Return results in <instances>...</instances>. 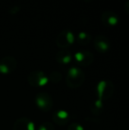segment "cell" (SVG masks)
Returning a JSON list of instances; mask_svg holds the SVG:
<instances>
[{
    "label": "cell",
    "mask_w": 129,
    "mask_h": 130,
    "mask_svg": "<svg viewBox=\"0 0 129 130\" xmlns=\"http://www.w3.org/2000/svg\"><path fill=\"white\" fill-rule=\"evenodd\" d=\"M85 81V74L78 67H71L68 69L66 84L71 88H78L81 87Z\"/></svg>",
    "instance_id": "1"
},
{
    "label": "cell",
    "mask_w": 129,
    "mask_h": 130,
    "mask_svg": "<svg viewBox=\"0 0 129 130\" xmlns=\"http://www.w3.org/2000/svg\"><path fill=\"white\" fill-rule=\"evenodd\" d=\"M97 91L99 100L102 101L108 100L113 94L114 85L110 81L103 80L98 83L97 87Z\"/></svg>",
    "instance_id": "2"
},
{
    "label": "cell",
    "mask_w": 129,
    "mask_h": 130,
    "mask_svg": "<svg viewBox=\"0 0 129 130\" xmlns=\"http://www.w3.org/2000/svg\"><path fill=\"white\" fill-rule=\"evenodd\" d=\"M36 104L40 110L44 112L50 111L53 107V100L52 96L47 92H39L36 96Z\"/></svg>",
    "instance_id": "3"
},
{
    "label": "cell",
    "mask_w": 129,
    "mask_h": 130,
    "mask_svg": "<svg viewBox=\"0 0 129 130\" xmlns=\"http://www.w3.org/2000/svg\"><path fill=\"white\" fill-rule=\"evenodd\" d=\"M75 41L74 34L69 30H64L61 31L56 37V45L62 48V50L67 49Z\"/></svg>",
    "instance_id": "4"
},
{
    "label": "cell",
    "mask_w": 129,
    "mask_h": 130,
    "mask_svg": "<svg viewBox=\"0 0 129 130\" xmlns=\"http://www.w3.org/2000/svg\"><path fill=\"white\" fill-rule=\"evenodd\" d=\"M28 83L33 87H42L49 82L48 77L43 71H33L27 77Z\"/></svg>",
    "instance_id": "5"
},
{
    "label": "cell",
    "mask_w": 129,
    "mask_h": 130,
    "mask_svg": "<svg viewBox=\"0 0 129 130\" xmlns=\"http://www.w3.org/2000/svg\"><path fill=\"white\" fill-rule=\"evenodd\" d=\"M17 67V60L12 56H6L0 60V73L8 75L12 73Z\"/></svg>",
    "instance_id": "6"
},
{
    "label": "cell",
    "mask_w": 129,
    "mask_h": 130,
    "mask_svg": "<svg viewBox=\"0 0 129 130\" xmlns=\"http://www.w3.org/2000/svg\"><path fill=\"white\" fill-rule=\"evenodd\" d=\"M74 57L78 65L84 67L90 66L94 59V54L88 50H82L77 52L75 54Z\"/></svg>",
    "instance_id": "7"
},
{
    "label": "cell",
    "mask_w": 129,
    "mask_h": 130,
    "mask_svg": "<svg viewBox=\"0 0 129 130\" xmlns=\"http://www.w3.org/2000/svg\"><path fill=\"white\" fill-rule=\"evenodd\" d=\"M95 49L100 53H106L110 48V41L104 35H97L94 40Z\"/></svg>",
    "instance_id": "8"
},
{
    "label": "cell",
    "mask_w": 129,
    "mask_h": 130,
    "mask_svg": "<svg viewBox=\"0 0 129 130\" xmlns=\"http://www.w3.org/2000/svg\"><path fill=\"white\" fill-rule=\"evenodd\" d=\"M101 21L105 25L109 27H113L119 24V17L116 13L113 11H106L101 14Z\"/></svg>",
    "instance_id": "9"
},
{
    "label": "cell",
    "mask_w": 129,
    "mask_h": 130,
    "mask_svg": "<svg viewBox=\"0 0 129 130\" xmlns=\"http://www.w3.org/2000/svg\"><path fill=\"white\" fill-rule=\"evenodd\" d=\"M13 130H35V125L29 118L21 117L14 122Z\"/></svg>",
    "instance_id": "10"
},
{
    "label": "cell",
    "mask_w": 129,
    "mask_h": 130,
    "mask_svg": "<svg viewBox=\"0 0 129 130\" xmlns=\"http://www.w3.org/2000/svg\"><path fill=\"white\" fill-rule=\"evenodd\" d=\"M71 117L69 113L65 110H57L52 115L53 122L59 126H65L68 123Z\"/></svg>",
    "instance_id": "11"
},
{
    "label": "cell",
    "mask_w": 129,
    "mask_h": 130,
    "mask_svg": "<svg viewBox=\"0 0 129 130\" xmlns=\"http://www.w3.org/2000/svg\"><path fill=\"white\" fill-rule=\"evenodd\" d=\"M56 61L60 64H68L72 59L71 53L66 49L59 50L56 55Z\"/></svg>",
    "instance_id": "12"
},
{
    "label": "cell",
    "mask_w": 129,
    "mask_h": 130,
    "mask_svg": "<svg viewBox=\"0 0 129 130\" xmlns=\"http://www.w3.org/2000/svg\"><path fill=\"white\" fill-rule=\"evenodd\" d=\"M92 39L90 34L86 32H80L78 35V42L81 45H87L88 44Z\"/></svg>",
    "instance_id": "13"
},
{
    "label": "cell",
    "mask_w": 129,
    "mask_h": 130,
    "mask_svg": "<svg viewBox=\"0 0 129 130\" xmlns=\"http://www.w3.org/2000/svg\"><path fill=\"white\" fill-rule=\"evenodd\" d=\"M90 110H91V112H92L93 114H94V115H100L103 112V101L99 100V99L97 101H96L90 106Z\"/></svg>",
    "instance_id": "14"
},
{
    "label": "cell",
    "mask_w": 129,
    "mask_h": 130,
    "mask_svg": "<svg viewBox=\"0 0 129 130\" xmlns=\"http://www.w3.org/2000/svg\"><path fill=\"white\" fill-rule=\"evenodd\" d=\"M62 79V75L59 72H52L49 76H48V80L49 82H51L52 83L56 84L61 82Z\"/></svg>",
    "instance_id": "15"
},
{
    "label": "cell",
    "mask_w": 129,
    "mask_h": 130,
    "mask_svg": "<svg viewBox=\"0 0 129 130\" xmlns=\"http://www.w3.org/2000/svg\"><path fill=\"white\" fill-rule=\"evenodd\" d=\"M37 130H55V128L52 123L49 122H45L38 127Z\"/></svg>",
    "instance_id": "16"
},
{
    "label": "cell",
    "mask_w": 129,
    "mask_h": 130,
    "mask_svg": "<svg viewBox=\"0 0 129 130\" xmlns=\"http://www.w3.org/2000/svg\"><path fill=\"white\" fill-rule=\"evenodd\" d=\"M68 130H84V128L78 123H72L68 126Z\"/></svg>",
    "instance_id": "17"
},
{
    "label": "cell",
    "mask_w": 129,
    "mask_h": 130,
    "mask_svg": "<svg viewBox=\"0 0 129 130\" xmlns=\"http://www.w3.org/2000/svg\"><path fill=\"white\" fill-rule=\"evenodd\" d=\"M19 10H20V7H18V6H13L11 8V10H9V13L10 14H16V13H17L19 11Z\"/></svg>",
    "instance_id": "18"
},
{
    "label": "cell",
    "mask_w": 129,
    "mask_h": 130,
    "mask_svg": "<svg viewBox=\"0 0 129 130\" xmlns=\"http://www.w3.org/2000/svg\"><path fill=\"white\" fill-rule=\"evenodd\" d=\"M125 11L129 14V1L126 2V3L125 5Z\"/></svg>",
    "instance_id": "19"
}]
</instances>
